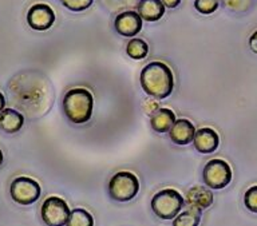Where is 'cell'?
I'll use <instances>...</instances> for the list:
<instances>
[{
    "instance_id": "9c48e42d",
    "label": "cell",
    "mask_w": 257,
    "mask_h": 226,
    "mask_svg": "<svg viewBox=\"0 0 257 226\" xmlns=\"http://www.w3.org/2000/svg\"><path fill=\"white\" fill-rule=\"evenodd\" d=\"M115 31L124 38H136L142 30V18L136 11H124L115 18Z\"/></svg>"
},
{
    "instance_id": "7c38bea8",
    "label": "cell",
    "mask_w": 257,
    "mask_h": 226,
    "mask_svg": "<svg viewBox=\"0 0 257 226\" xmlns=\"http://www.w3.org/2000/svg\"><path fill=\"white\" fill-rule=\"evenodd\" d=\"M196 131V127L192 122L185 118H181L174 122V125L169 131V138L177 146H188L194 139Z\"/></svg>"
},
{
    "instance_id": "e0dca14e",
    "label": "cell",
    "mask_w": 257,
    "mask_h": 226,
    "mask_svg": "<svg viewBox=\"0 0 257 226\" xmlns=\"http://www.w3.org/2000/svg\"><path fill=\"white\" fill-rule=\"evenodd\" d=\"M126 54L128 57L134 59V61H141L148 57L149 54V46L144 39H138V38H133L130 39L126 46Z\"/></svg>"
},
{
    "instance_id": "ac0fdd59",
    "label": "cell",
    "mask_w": 257,
    "mask_h": 226,
    "mask_svg": "<svg viewBox=\"0 0 257 226\" xmlns=\"http://www.w3.org/2000/svg\"><path fill=\"white\" fill-rule=\"evenodd\" d=\"M66 226H94V217L86 209L76 207L71 210Z\"/></svg>"
},
{
    "instance_id": "8992f818",
    "label": "cell",
    "mask_w": 257,
    "mask_h": 226,
    "mask_svg": "<svg viewBox=\"0 0 257 226\" xmlns=\"http://www.w3.org/2000/svg\"><path fill=\"white\" fill-rule=\"evenodd\" d=\"M10 194L18 205L28 206L39 199L42 189L35 179L30 177H16L10 185Z\"/></svg>"
},
{
    "instance_id": "5bb4252c",
    "label": "cell",
    "mask_w": 257,
    "mask_h": 226,
    "mask_svg": "<svg viewBox=\"0 0 257 226\" xmlns=\"http://www.w3.org/2000/svg\"><path fill=\"white\" fill-rule=\"evenodd\" d=\"M176 121V114H174L173 110L161 107L160 110H157L156 113L150 117V126L157 133L165 134L170 131V129H172Z\"/></svg>"
},
{
    "instance_id": "484cf974",
    "label": "cell",
    "mask_w": 257,
    "mask_h": 226,
    "mask_svg": "<svg viewBox=\"0 0 257 226\" xmlns=\"http://www.w3.org/2000/svg\"><path fill=\"white\" fill-rule=\"evenodd\" d=\"M6 109V98H4L3 93H0V113Z\"/></svg>"
},
{
    "instance_id": "277c9868",
    "label": "cell",
    "mask_w": 257,
    "mask_h": 226,
    "mask_svg": "<svg viewBox=\"0 0 257 226\" xmlns=\"http://www.w3.org/2000/svg\"><path fill=\"white\" fill-rule=\"evenodd\" d=\"M108 195L115 202H128L140 193V179L132 171H118L108 181Z\"/></svg>"
},
{
    "instance_id": "4316f807",
    "label": "cell",
    "mask_w": 257,
    "mask_h": 226,
    "mask_svg": "<svg viewBox=\"0 0 257 226\" xmlns=\"http://www.w3.org/2000/svg\"><path fill=\"white\" fill-rule=\"evenodd\" d=\"M3 162H4V155H3V151L0 150V166L3 165Z\"/></svg>"
},
{
    "instance_id": "7a4b0ae2",
    "label": "cell",
    "mask_w": 257,
    "mask_h": 226,
    "mask_svg": "<svg viewBox=\"0 0 257 226\" xmlns=\"http://www.w3.org/2000/svg\"><path fill=\"white\" fill-rule=\"evenodd\" d=\"M92 110H94V97L88 90L76 87L68 90L64 95V115L74 125L87 123L91 119Z\"/></svg>"
},
{
    "instance_id": "52a82bcc",
    "label": "cell",
    "mask_w": 257,
    "mask_h": 226,
    "mask_svg": "<svg viewBox=\"0 0 257 226\" xmlns=\"http://www.w3.org/2000/svg\"><path fill=\"white\" fill-rule=\"evenodd\" d=\"M70 213L71 210L68 207L67 202L63 198L55 195L46 198L40 209L42 219L47 226H66Z\"/></svg>"
},
{
    "instance_id": "6da1fadb",
    "label": "cell",
    "mask_w": 257,
    "mask_h": 226,
    "mask_svg": "<svg viewBox=\"0 0 257 226\" xmlns=\"http://www.w3.org/2000/svg\"><path fill=\"white\" fill-rule=\"evenodd\" d=\"M141 87L149 97L166 99L174 90V75L172 69L162 62H152L141 71Z\"/></svg>"
},
{
    "instance_id": "8fae6325",
    "label": "cell",
    "mask_w": 257,
    "mask_h": 226,
    "mask_svg": "<svg viewBox=\"0 0 257 226\" xmlns=\"http://www.w3.org/2000/svg\"><path fill=\"white\" fill-rule=\"evenodd\" d=\"M193 146L198 153L212 154L220 146V135L214 129L202 127L196 131V135L193 139Z\"/></svg>"
},
{
    "instance_id": "44dd1931",
    "label": "cell",
    "mask_w": 257,
    "mask_h": 226,
    "mask_svg": "<svg viewBox=\"0 0 257 226\" xmlns=\"http://www.w3.org/2000/svg\"><path fill=\"white\" fill-rule=\"evenodd\" d=\"M244 205L250 213L257 214V185L250 186L244 194Z\"/></svg>"
},
{
    "instance_id": "2e32d148",
    "label": "cell",
    "mask_w": 257,
    "mask_h": 226,
    "mask_svg": "<svg viewBox=\"0 0 257 226\" xmlns=\"http://www.w3.org/2000/svg\"><path fill=\"white\" fill-rule=\"evenodd\" d=\"M202 211L194 207H186V210L181 211L174 219L173 226H198L201 222Z\"/></svg>"
},
{
    "instance_id": "ffe728a7",
    "label": "cell",
    "mask_w": 257,
    "mask_h": 226,
    "mask_svg": "<svg viewBox=\"0 0 257 226\" xmlns=\"http://www.w3.org/2000/svg\"><path fill=\"white\" fill-rule=\"evenodd\" d=\"M60 3L72 13H82L91 7L94 0H60Z\"/></svg>"
},
{
    "instance_id": "9a60e30c",
    "label": "cell",
    "mask_w": 257,
    "mask_h": 226,
    "mask_svg": "<svg viewBox=\"0 0 257 226\" xmlns=\"http://www.w3.org/2000/svg\"><path fill=\"white\" fill-rule=\"evenodd\" d=\"M24 125V115L15 109H4L0 113V129L6 134H15Z\"/></svg>"
},
{
    "instance_id": "5b68a950",
    "label": "cell",
    "mask_w": 257,
    "mask_h": 226,
    "mask_svg": "<svg viewBox=\"0 0 257 226\" xmlns=\"http://www.w3.org/2000/svg\"><path fill=\"white\" fill-rule=\"evenodd\" d=\"M232 167L228 162L221 158H214L208 161L202 170V179L205 186H208L212 190L225 189L232 182Z\"/></svg>"
},
{
    "instance_id": "ba28073f",
    "label": "cell",
    "mask_w": 257,
    "mask_h": 226,
    "mask_svg": "<svg viewBox=\"0 0 257 226\" xmlns=\"http://www.w3.org/2000/svg\"><path fill=\"white\" fill-rule=\"evenodd\" d=\"M27 23L35 31H47L55 23V13L47 5H34L27 13Z\"/></svg>"
},
{
    "instance_id": "603a6c76",
    "label": "cell",
    "mask_w": 257,
    "mask_h": 226,
    "mask_svg": "<svg viewBox=\"0 0 257 226\" xmlns=\"http://www.w3.org/2000/svg\"><path fill=\"white\" fill-rule=\"evenodd\" d=\"M160 109H161L160 105H158L156 101H146L144 103V111L148 114V115H150V117H152L153 114L156 113L157 110H160Z\"/></svg>"
},
{
    "instance_id": "d4e9b609",
    "label": "cell",
    "mask_w": 257,
    "mask_h": 226,
    "mask_svg": "<svg viewBox=\"0 0 257 226\" xmlns=\"http://www.w3.org/2000/svg\"><path fill=\"white\" fill-rule=\"evenodd\" d=\"M161 2L164 3L166 9H177L181 5L182 0H161Z\"/></svg>"
},
{
    "instance_id": "4fadbf2b",
    "label": "cell",
    "mask_w": 257,
    "mask_h": 226,
    "mask_svg": "<svg viewBox=\"0 0 257 226\" xmlns=\"http://www.w3.org/2000/svg\"><path fill=\"white\" fill-rule=\"evenodd\" d=\"M164 3L161 0H140L137 6V13L140 14L142 21L146 22H158L165 15Z\"/></svg>"
},
{
    "instance_id": "3957f363",
    "label": "cell",
    "mask_w": 257,
    "mask_h": 226,
    "mask_svg": "<svg viewBox=\"0 0 257 226\" xmlns=\"http://www.w3.org/2000/svg\"><path fill=\"white\" fill-rule=\"evenodd\" d=\"M185 198L176 189H162L152 198V210L157 217L165 221H173L182 211Z\"/></svg>"
},
{
    "instance_id": "7402d4cb",
    "label": "cell",
    "mask_w": 257,
    "mask_h": 226,
    "mask_svg": "<svg viewBox=\"0 0 257 226\" xmlns=\"http://www.w3.org/2000/svg\"><path fill=\"white\" fill-rule=\"evenodd\" d=\"M224 5L233 13H245L250 10L253 0H224Z\"/></svg>"
},
{
    "instance_id": "cb8c5ba5",
    "label": "cell",
    "mask_w": 257,
    "mask_h": 226,
    "mask_svg": "<svg viewBox=\"0 0 257 226\" xmlns=\"http://www.w3.org/2000/svg\"><path fill=\"white\" fill-rule=\"evenodd\" d=\"M249 49L253 54H257V31H254L252 37L249 38Z\"/></svg>"
},
{
    "instance_id": "30bf717a",
    "label": "cell",
    "mask_w": 257,
    "mask_h": 226,
    "mask_svg": "<svg viewBox=\"0 0 257 226\" xmlns=\"http://www.w3.org/2000/svg\"><path fill=\"white\" fill-rule=\"evenodd\" d=\"M213 201H214V195H213L212 189H209L208 186H193L185 195V205L188 207L201 210V211L210 207Z\"/></svg>"
},
{
    "instance_id": "d6986e66",
    "label": "cell",
    "mask_w": 257,
    "mask_h": 226,
    "mask_svg": "<svg viewBox=\"0 0 257 226\" xmlns=\"http://www.w3.org/2000/svg\"><path fill=\"white\" fill-rule=\"evenodd\" d=\"M220 7V0H194V9L202 15L216 13Z\"/></svg>"
}]
</instances>
